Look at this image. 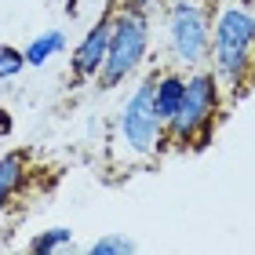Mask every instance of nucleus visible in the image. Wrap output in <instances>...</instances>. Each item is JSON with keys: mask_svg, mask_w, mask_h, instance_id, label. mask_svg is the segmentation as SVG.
Returning a JSON list of instances; mask_svg holds the SVG:
<instances>
[{"mask_svg": "<svg viewBox=\"0 0 255 255\" xmlns=\"http://www.w3.org/2000/svg\"><path fill=\"white\" fill-rule=\"evenodd\" d=\"M51 4H55V0H51Z\"/></svg>", "mask_w": 255, "mask_h": 255, "instance_id": "15", "label": "nucleus"}, {"mask_svg": "<svg viewBox=\"0 0 255 255\" xmlns=\"http://www.w3.org/2000/svg\"><path fill=\"white\" fill-rule=\"evenodd\" d=\"M135 248H138L135 237H128V234H102L88 245V255H128Z\"/></svg>", "mask_w": 255, "mask_h": 255, "instance_id": "11", "label": "nucleus"}, {"mask_svg": "<svg viewBox=\"0 0 255 255\" xmlns=\"http://www.w3.org/2000/svg\"><path fill=\"white\" fill-rule=\"evenodd\" d=\"M168 59L179 69H197L212 51V11L201 0H171L164 11Z\"/></svg>", "mask_w": 255, "mask_h": 255, "instance_id": "4", "label": "nucleus"}, {"mask_svg": "<svg viewBox=\"0 0 255 255\" xmlns=\"http://www.w3.org/2000/svg\"><path fill=\"white\" fill-rule=\"evenodd\" d=\"M62 51H66V33L62 29H48V33L33 37L26 48H22L26 66H44V62H51L55 55H62Z\"/></svg>", "mask_w": 255, "mask_h": 255, "instance_id": "9", "label": "nucleus"}, {"mask_svg": "<svg viewBox=\"0 0 255 255\" xmlns=\"http://www.w3.org/2000/svg\"><path fill=\"white\" fill-rule=\"evenodd\" d=\"M219 110H223V80L212 73V66L190 69L182 106L168 121V142H175V149H204L212 142Z\"/></svg>", "mask_w": 255, "mask_h": 255, "instance_id": "2", "label": "nucleus"}, {"mask_svg": "<svg viewBox=\"0 0 255 255\" xmlns=\"http://www.w3.org/2000/svg\"><path fill=\"white\" fill-rule=\"evenodd\" d=\"M255 48V11L245 4H226L212 18V73L223 80V88H230L234 95L248 91V62Z\"/></svg>", "mask_w": 255, "mask_h": 255, "instance_id": "1", "label": "nucleus"}, {"mask_svg": "<svg viewBox=\"0 0 255 255\" xmlns=\"http://www.w3.org/2000/svg\"><path fill=\"white\" fill-rule=\"evenodd\" d=\"M66 248H73V230H69V226L40 230V234L29 241V252L33 255H51V252H66Z\"/></svg>", "mask_w": 255, "mask_h": 255, "instance_id": "10", "label": "nucleus"}, {"mask_svg": "<svg viewBox=\"0 0 255 255\" xmlns=\"http://www.w3.org/2000/svg\"><path fill=\"white\" fill-rule=\"evenodd\" d=\"M182 95H186V73H179V69L153 73V110H157V117L164 121V128L179 113Z\"/></svg>", "mask_w": 255, "mask_h": 255, "instance_id": "7", "label": "nucleus"}, {"mask_svg": "<svg viewBox=\"0 0 255 255\" xmlns=\"http://www.w3.org/2000/svg\"><path fill=\"white\" fill-rule=\"evenodd\" d=\"M26 69V55L22 48H11V44H0V80H11Z\"/></svg>", "mask_w": 255, "mask_h": 255, "instance_id": "12", "label": "nucleus"}, {"mask_svg": "<svg viewBox=\"0 0 255 255\" xmlns=\"http://www.w3.org/2000/svg\"><path fill=\"white\" fill-rule=\"evenodd\" d=\"M117 138L128 153L135 157H153L168 142V128L153 110V73L142 77L131 88V95L117 110Z\"/></svg>", "mask_w": 255, "mask_h": 255, "instance_id": "5", "label": "nucleus"}, {"mask_svg": "<svg viewBox=\"0 0 255 255\" xmlns=\"http://www.w3.org/2000/svg\"><path fill=\"white\" fill-rule=\"evenodd\" d=\"M248 88L255 91V48H252V62H248Z\"/></svg>", "mask_w": 255, "mask_h": 255, "instance_id": "14", "label": "nucleus"}, {"mask_svg": "<svg viewBox=\"0 0 255 255\" xmlns=\"http://www.w3.org/2000/svg\"><path fill=\"white\" fill-rule=\"evenodd\" d=\"M22 182H26V153H4L0 157V212L22 190Z\"/></svg>", "mask_w": 255, "mask_h": 255, "instance_id": "8", "label": "nucleus"}, {"mask_svg": "<svg viewBox=\"0 0 255 255\" xmlns=\"http://www.w3.org/2000/svg\"><path fill=\"white\" fill-rule=\"evenodd\" d=\"M110 26H113V7L102 11V18L95 26H88V33L77 40L73 55H69V73H73L77 84H88V80L99 77L102 62H106V48H110Z\"/></svg>", "mask_w": 255, "mask_h": 255, "instance_id": "6", "label": "nucleus"}, {"mask_svg": "<svg viewBox=\"0 0 255 255\" xmlns=\"http://www.w3.org/2000/svg\"><path fill=\"white\" fill-rule=\"evenodd\" d=\"M124 4H131V7H138V11H149L157 0H124Z\"/></svg>", "mask_w": 255, "mask_h": 255, "instance_id": "13", "label": "nucleus"}, {"mask_svg": "<svg viewBox=\"0 0 255 255\" xmlns=\"http://www.w3.org/2000/svg\"><path fill=\"white\" fill-rule=\"evenodd\" d=\"M149 55V11H138L131 4L113 7V26H110V48H106V62L99 69V88L113 91L128 84L138 69H142Z\"/></svg>", "mask_w": 255, "mask_h": 255, "instance_id": "3", "label": "nucleus"}]
</instances>
